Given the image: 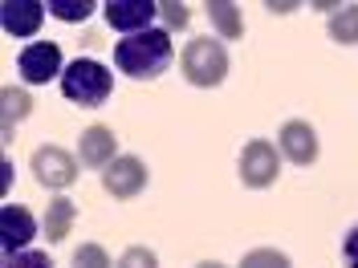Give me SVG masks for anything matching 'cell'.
Returning <instances> with one entry per match:
<instances>
[{
    "instance_id": "1",
    "label": "cell",
    "mask_w": 358,
    "mask_h": 268,
    "mask_svg": "<svg viewBox=\"0 0 358 268\" xmlns=\"http://www.w3.org/2000/svg\"><path fill=\"white\" fill-rule=\"evenodd\" d=\"M171 61H176V45H171L167 29H147V33L122 37L114 45V66L122 69L127 77H138V82L159 77Z\"/></svg>"
},
{
    "instance_id": "2",
    "label": "cell",
    "mask_w": 358,
    "mask_h": 268,
    "mask_svg": "<svg viewBox=\"0 0 358 268\" xmlns=\"http://www.w3.org/2000/svg\"><path fill=\"white\" fill-rule=\"evenodd\" d=\"M179 66H183L187 86H196V89H216L224 77H228V49H224L216 37H192V41L183 45V57H179Z\"/></svg>"
},
{
    "instance_id": "3",
    "label": "cell",
    "mask_w": 358,
    "mask_h": 268,
    "mask_svg": "<svg viewBox=\"0 0 358 268\" xmlns=\"http://www.w3.org/2000/svg\"><path fill=\"white\" fill-rule=\"evenodd\" d=\"M110 89H114L110 69L102 66V61H94V57H78L62 73V94L73 106H90L94 110V106H102L110 98Z\"/></svg>"
},
{
    "instance_id": "4",
    "label": "cell",
    "mask_w": 358,
    "mask_h": 268,
    "mask_svg": "<svg viewBox=\"0 0 358 268\" xmlns=\"http://www.w3.org/2000/svg\"><path fill=\"white\" fill-rule=\"evenodd\" d=\"M236 167H241V183H245L248 191H265L281 175V151L268 138H248Z\"/></svg>"
},
{
    "instance_id": "5",
    "label": "cell",
    "mask_w": 358,
    "mask_h": 268,
    "mask_svg": "<svg viewBox=\"0 0 358 268\" xmlns=\"http://www.w3.org/2000/svg\"><path fill=\"white\" fill-rule=\"evenodd\" d=\"M78 155H69V151H62V147H53V142H45V147H37V155H33V175H37V183L41 187H49V191H66V187H73V179H78Z\"/></svg>"
},
{
    "instance_id": "6",
    "label": "cell",
    "mask_w": 358,
    "mask_h": 268,
    "mask_svg": "<svg viewBox=\"0 0 358 268\" xmlns=\"http://www.w3.org/2000/svg\"><path fill=\"white\" fill-rule=\"evenodd\" d=\"M147 163L138 155H118L102 171V187H106V195H114V200H134V195H143L147 191Z\"/></svg>"
},
{
    "instance_id": "7",
    "label": "cell",
    "mask_w": 358,
    "mask_h": 268,
    "mask_svg": "<svg viewBox=\"0 0 358 268\" xmlns=\"http://www.w3.org/2000/svg\"><path fill=\"white\" fill-rule=\"evenodd\" d=\"M17 69H21L24 86H45L53 82L62 69V45L57 41H37V45H24V53L17 57Z\"/></svg>"
},
{
    "instance_id": "8",
    "label": "cell",
    "mask_w": 358,
    "mask_h": 268,
    "mask_svg": "<svg viewBox=\"0 0 358 268\" xmlns=\"http://www.w3.org/2000/svg\"><path fill=\"white\" fill-rule=\"evenodd\" d=\"M102 13H106L110 29H118L122 37H134V33L151 29V21L159 17V4L155 0H106Z\"/></svg>"
},
{
    "instance_id": "9",
    "label": "cell",
    "mask_w": 358,
    "mask_h": 268,
    "mask_svg": "<svg viewBox=\"0 0 358 268\" xmlns=\"http://www.w3.org/2000/svg\"><path fill=\"white\" fill-rule=\"evenodd\" d=\"M277 151L281 158H289L293 167H310L313 158H317V131H313L306 118H285L281 122V131H277Z\"/></svg>"
},
{
    "instance_id": "10",
    "label": "cell",
    "mask_w": 358,
    "mask_h": 268,
    "mask_svg": "<svg viewBox=\"0 0 358 268\" xmlns=\"http://www.w3.org/2000/svg\"><path fill=\"white\" fill-rule=\"evenodd\" d=\"M33 236H37V220L29 216V207L4 203V207H0V252H4V256L29 252V240H33Z\"/></svg>"
},
{
    "instance_id": "11",
    "label": "cell",
    "mask_w": 358,
    "mask_h": 268,
    "mask_svg": "<svg viewBox=\"0 0 358 268\" xmlns=\"http://www.w3.org/2000/svg\"><path fill=\"white\" fill-rule=\"evenodd\" d=\"M114 158H118V142H114L110 126H102V122L86 126L82 138H78V163L90 167V171H106Z\"/></svg>"
},
{
    "instance_id": "12",
    "label": "cell",
    "mask_w": 358,
    "mask_h": 268,
    "mask_svg": "<svg viewBox=\"0 0 358 268\" xmlns=\"http://www.w3.org/2000/svg\"><path fill=\"white\" fill-rule=\"evenodd\" d=\"M49 4H37V0H4L0 4V24L8 37H33L41 29Z\"/></svg>"
},
{
    "instance_id": "13",
    "label": "cell",
    "mask_w": 358,
    "mask_h": 268,
    "mask_svg": "<svg viewBox=\"0 0 358 268\" xmlns=\"http://www.w3.org/2000/svg\"><path fill=\"white\" fill-rule=\"evenodd\" d=\"M73 220H78V207H73V200H66V195H53V200L45 203V220H41V232L49 244H62L69 232H73Z\"/></svg>"
},
{
    "instance_id": "14",
    "label": "cell",
    "mask_w": 358,
    "mask_h": 268,
    "mask_svg": "<svg viewBox=\"0 0 358 268\" xmlns=\"http://www.w3.org/2000/svg\"><path fill=\"white\" fill-rule=\"evenodd\" d=\"M203 13H208L212 29L220 33L224 41H241V37H245V17H241V8H236V4H224V0H208V4H203Z\"/></svg>"
},
{
    "instance_id": "15",
    "label": "cell",
    "mask_w": 358,
    "mask_h": 268,
    "mask_svg": "<svg viewBox=\"0 0 358 268\" xmlns=\"http://www.w3.org/2000/svg\"><path fill=\"white\" fill-rule=\"evenodd\" d=\"M0 118H4V142H13V126L33 114V98H29V89L21 86H4L0 89Z\"/></svg>"
},
{
    "instance_id": "16",
    "label": "cell",
    "mask_w": 358,
    "mask_h": 268,
    "mask_svg": "<svg viewBox=\"0 0 358 268\" xmlns=\"http://www.w3.org/2000/svg\"><path fill=\"white\" fill-rule=\"evenodd\" d=\"M330 37L338 45H355L358 41V4H342L330 17Z\"/></svg>"
},
{
    "instance_id": "17",
    "label": "cell",
    "mask_w": 358,
    "mask_h": 268,
    "mask_svg": "<svg viewBox=\"0 0 358 268\" xmlns=\"http://www.w3.org/2000/svg\"><path fill=\"white\" fill-rule=\"evenodd\" d=\"M236 268H293V265H289V256H285L281 248H252V252L241 256Z\"/></svg>"
},
{
    "instance_id": "18",
    "label": "cell",
    "mask_w": 358,
    "mask_h": 268,
    "mask_svg": "<svg viewBox=\"0 0 358 268\" xmlns=\"http://www.w3.org/2000/svg\"><path fill=\"white\" fill-rule=\"evenodd\" d=\"M159 21H163L167 33H183V29L192 24V8L179 4V0H163V4H159Z\"/></svg>"
},
{
    "instance_id": "19",
    "label": "cell",
    "mask_w": 358,
    "mask_h": 268,
    "mask_svg": "<svg viewBox=\"0 0 358 268\" xmlns=\"http://www.w3.org/2000/svg\"><path fill=\"white\" fill-rule=\"evenodd\" d=\"M49 13H53L57 21H66V24H78V21H86L90 13H94V4H90V0H53Z\"/></svg>"
},
{
    "instance_id": "20",
    "label": "cell",
    "mask_w": 358,
    "mask_h": 268,
    "mask_svg": "<svg viewBox=\"0 0 358 268\" xmlns=\"http://www.w3.org/2000/svg\"><path fill=\"white\" fill-rule=\"evenodd\" d=\"M69 268H114V265H110V252H106L102 244H82L78 252H73Z\"/></svg>"
},
{
    "instance_id": "21",
    "label": "cell",
    "mask_w": 358,
    "mask_h": 268,
    "mask_svg": "<svg viewBox=\"0 0 358 268\" xmlns=\"http://www.w3.org/2000/svg\"><path fill=\"white\" fill-rule=\"evenodd\" d=\"M114 268H159V256L147 244H131V248H122V256H118Z\"/></svg>"
},
{
    "instance_id": "22",
    "label": "cell",
    "mask_w": 358,
    "mask_h": 268,
    "mask_svg": "<svg viewBox=\"0 0 358 268\" xmlns=\"http://www.w3.org/2000/svg\"><path fill=\"white\" fill-rule=\"evenodd\" d=\"M4 268H53V256L41 252V248H29V252H17V256H4Z\"/></svg>"
},
{
    "instance_id": "23",
    "label": "cell",
    "mask_w": 358,
    "mask_h": 268,
    "mask_svg": "<svg viewBox=\"0 0 358 268\" xmlns=\"http://www.w3.org/2000/svg\"><path fill=\"white\" fill-rule=\"evenodd\" d=\"M342 265H346V268H358V223L346 232V240H342Z\"/></svg>"
},
{
    "instance_id": "24",
    "label": "cell",
    "mask_w": 358,
    "mask_h": 268,
    "mask_svg": "<svg viewBox=\"0 0 358 268\" xmlns=\"http://www.w3.org/2000/svg\"><path fill=\"white\" fill-rule=\"evenodd\" d=\"M13 187V158H4V179H0V191Z\"/></svg>"
},
{
    "instance_id": "25",
    "label": "cell",
    "mask_w": 358,
    "mask_h": 268,
    "mask_svg": "<svg viewBox=\"0 0 358 268\" xmlns=\"http://www.w3.org/2000/svg\"><path fill=\"white\" fill-rule=\"evenodd\" d=\"M196 268H228V265H220V260H200Z\"/></svg>"
}]
</instances>
